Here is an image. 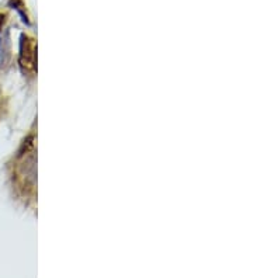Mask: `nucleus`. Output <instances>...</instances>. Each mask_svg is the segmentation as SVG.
Wrapping results in <instances>:
<instances>
[{
  "label": "nucleus",
  "instance_id": "f257e3e1",
  "mask_svg": "<svg viewBox=\"0 0 253 278\" xmlns=\"http://www.w3.org/2000/svg\"><path fill=\"white\" fill-rule=\"evenodd\" d=\"M3 21H4V17H3V16H0V24H2Z\"/></svg>",
  "mask_w": 253,
  "mask_h": 278
}]
</instances>
